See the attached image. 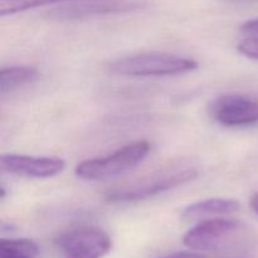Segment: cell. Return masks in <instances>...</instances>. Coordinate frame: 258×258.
<instances>
[{
    "label": "cell",
    "mask_w": 258,
    "mask_h": 258,
    "mask_svg": "<svg viewBox=\"0 0 258 258\" xmlns=\"http://www.w3.org/2000/svg\"><path fill=\"white\" fill-rule=\"evenodd\" d=\"M2 169L7 173L24 178L47 179L62 173L66 161L57 156H33L4 154L0 158Z\"/></svg>",
    "instance_id": "obj_7"
},
{
    "label": "cell",
    "mask_w": 258,
    "mask_h": 258,
    "mask_svg": "<svg viewBox=\"0 0 258 258\" xmlns=\"http://www.w3.org/2000/svg\"><path fill=\"white\" fill-rule=\"evenodd\" d=\"M150 153L148 141H135L110 155L88 159L76 166V175L83 180L100 181L120 176L140 165Z\"/></svg>",
    "instance_id": "obj_3"
},
{
    "label": "cell",
    "mask_w": 258,
    "mask_h": 258,
    "mask_svg": "<svg viewBox=\"0 0 258 258\" xmlns=\"http://www.w3.org/2000/svg\"><path fill=\"white\" fill-rule=\"evenodd\" d=\"M144 7L140 0H88V2L73 3L54 10L52 15L63 19L90 17L110 13H125L138 10Z\"/></svg>",
    "instance_id": "obj_8"
},
{
    "label": "cell",
    "mask_w": 258,
    "mask_h": 258,
    "mask_svg": "<svg viewBox=\"0 0 258 258\" xmlns=\"http://www.w3.org/2000/svg\"><path fill=\"white\" fill-rule=\"evenodd\" d=\"M88 2V0H0V14L5 15L17 14V13L25 12V10L34 9V8L45 7L50 4H60V3H80Z\"/></svg>",
    "instance_id": "obj_12"
},
{
    "label": "cell",
    "mask_w": 258,
    "mask_h": 258,
    "mask_svg": "<svg viewBox=\"0 0 258 258\" xmlns=\"http://www.w3.org/2000/svg\"><path fill=\"white\" fill-rule=\"evenodd\" d=\"M249 206H251L252 211H253L258 216V191L257 193H254L253 197L251 198V201H249Z\"/></svg>",
    "instance_id": "obj_16"
},
{
    "label": "cell",
    "mask_w": 258,
    "mask_h": 258,
    "mask_svg": "<svg viewBox=\"0 0 258 258\" xmlns=\"http://www.w3.org/2000/svg\"><path fill=\"white\" fill-rule=\"evenodd\" d=\"M241 229L236 219L212 218L199 222L183 238L184 246L196 252L214 251L233 238Z\"/></svg>",
    "instance_id": "obj_5"
},
{
    "label": "cell",
    "mask_w": 258,
    "mask_h": 258,
    "mask_svg": "<svg viewBox=\"0 0 258 258\" xmlns=\"http://www.w3.org/2000/svg\"><path fill=\"white\" fill-rule=\"evenodd\" d=\"M237 49L244 57L258 60V35L243 39L238 44Z\"/></svg>",
    "instance_id": "obj_13"
},
{
    "label": "cell",
    "mask_w": 258,
    "mask_h": 258,
    "mask_svg": "<svg viewBox=\"0 0 258 258\" xmlns=\"http://www.w3.org/2000/svg\"><path fill=\"white\" fill-rule=\"evenodd\" d=\"M239 204L234 199L211 198L189 204L181 212V218L186 222L207 221L219 218L221 216L234 213L238 211Z\"/></svg>",
    "instance_id": "obj_9"
},
{
    "label": "cell",
    "mask_w": 258,
    "mask_h": 258,
    "mask_svg": "<svg viewBox=\"0 0 258 258\" xmlns=\"http://www.w3.org/2000/svg\"><path fill=\"white\" fill-rule=\"evenodd\" d=\"M214 120L228 127L248 126L258 122V98L228 93L217 98L211 106Z\"/></svg>",
    "instance_id": "obj_6"
},
{
    "label": "cell",
    "mask_w": 258,
    "mask_h": 258,
    "mask_svg": "<svg viewBox=\"0 0 258 258\" xmlns=\"http://www.w3.org/2000/svg\"><path fill=\"white\" fill-rule=\"evenodd\" d=\"M241 30L244 33H249V34L258 35V19L247 20L242 24Z\"/></svg>",
    "instance_id": "obj_14"
},
{
    "label": "cell",
    "mask_w": 258,
    "mask_h": 258,
    "mask_svg": "<svg viewBox=\"0 0 258 258\" xmlns=\"http://www.w3.org/2000/svg\"><path fill=\"white\" fill-rule=\"evenodd\" d=\"M233 258H238V257H233Z\"/></svg>",
    "instance_id": "obj_17"
},
{
    "label": "cell",
    "mask_w": 258,
    "mask_h": 258,
    "mask_svg": "<svg viewBox=\"0 0 258 258\" xmlns=\"http://www.w3.org/2000/svg\"><path fill=\"white\" fill-rule=\"evenodd\" d=\"M197 176L198 170L194 166L186 164H173L136 179L133 183L113 188L106 194V201L111 203L144 201L193 181Z\"/></svg>",
    "instance_id": "obj_1"
},
{
    "label": "cell",
    "mask_w": 258,
    "mask_h": 258,
    "mask_svg": "<svg viewBox=\"0 0 258 258\" xmlns=\"http://www.w3.org/2000/svg\"><path fill=\"white\" fill-rule=\"evenodd\" d=\"M39 72L29 66H12L0 71V93L5 96L20 87L34 82Z\"/></svg>",
    "instance_id": "obj_10"
},
{
    "label": "cell",
    "mask_w": 258,
    "mask_h": 258,
    "mask_svg": "<svg viewBox=\"0 0 258 258\" xmlns=\"http://www.w3.org/2000/svg\"><path fill=\"white\" fill-rule=\"evenodd\" d=\"M163 258H207L199 252H176V253H171L169 256Z\"/></svg>",
    "instance_id": "obj_15"
},
{
    "label": "cell",
    "mask_w": 258,
    "mask_h": 258,
    "mask_svg": "<svg viewBox=\"0 0 258 258\" xmlns=\"http://www.w3.org/2000/svg\"><path fill=\"white\" fill-rule=\"evenodd\" d=\"M57 246L64 258H102L110 252L112 242L102 229L81 227L63 233Z\"/></svg>",
    "instance_id": "obj_4"
},
{
    "label": "cell",
    "mask_w": 258,
    "mask_h": 258,
    "mask_svg": "<svg viewBox=\"0 0 258 258\" xmlns=\"http://www.w3.org/2000/svg\"><path fill=\"white\" fill-rule=\"evenodd\" d=\"M39 247L28 238H10L0 241V258H38Z\"/></svg>",
    "instance_id": "obj_11"
},
{
    "label": "cell",
    "mask_w": 258,
    "mask_h": 258,
    "mask_svg": "<svg viewBox=\"0 0 258 258\" xmlns=\"http://www.w3.org/2000/svg\"><path fill=\"white\" fill-rule=\"evenodd\" d=\"M198 68L191 58L171 53L148 52L128 55L110 63L111 73L122 77H166L189 73Z\"/></svg>",
    "instance_id": "obj_2"
}]
</instances>
